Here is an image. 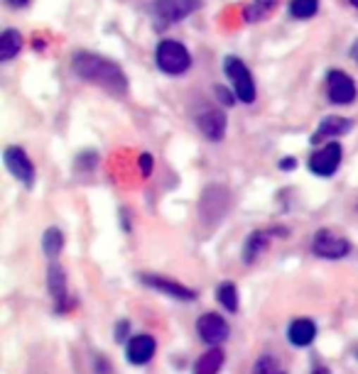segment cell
<instances>
[{
  "instance_id": "obj_25",
  "label": "cell",
  "mask_w": 358,
  "mask_h": 374,
  "mask_svg": "<svg viewBox=\"0 0 358 374\" xmlns=\"http://www.w3.org/2000/svg\"><path fill=\"white\" fill-rule=\"evenodd\" d=\"M214 94H216V98L221 101L223 105H233L236 103V91H228L226 86H214Z\"/></svg>"
},
{
  "instance_id": "obj_28",
  "label": "cell",
  "mask_w": 358,
  "mask_h": 374,
  "mask_svg": "<svg viewBox=\"0 0 358 374\" xmlns=\"http://www.w3.org/2000/svg\"><path fill=\"white\" fill-rule=\"evenodd\" d=\"M280 169H283V172H292V169H297V160H295V157H285V160L280 162Z\"/></svg>"
},
{
  "instance_id": "obj_3",
  "label": "cell",
  "mask_w": 358,
  "mask_h": 374,
  "mask_svg": "<svg viewBox=\"0 0 358 374\" xmlns=\"http://www.w3.org/2000/svg\"><path fill=\"white\" fill-rule=\"evenodd\" d=\"M223 71H226L228 81H231L233 91H236L240 103H253L255 101V81L250 76L248 66L238 59V56H226L223 61Z\"/></svg>"
},
{
  "instance_id": "obj_15",
  "label": "cell",
  "mask_w": 358,
  "mask_h": 374,
  "mask_svg": "<svg viewBox=\"0 0 358 374\" xmlns=\"http://www.w3.org/2000/svg\"><path fill=\"white\" fill-rule=\"evenodd\" d=\"M316 337V325H314V321H309V318H297V321H292L290 323V328H288V340L292 342L295 347H307L311 340Z\"/></svg>"
},
{
  "instance_id": "obj_9",
  "label": "cell",
  "mask_w": 358,
  "mask_h": 374,
  "mask_svg": "<svg viewBox=\"0 0 358 374\" xmlns=\"http://www.w3.org/2000/svg\"><path fill=\"white\" fill-rule=\"evenodd\" d=\"M155 13L162 22H182L184 18L202 8V0H155Z\"/></svg>"
},
{
  "instance_id": "obj_34",
  "label": "cell",
  "mask_w": 358,
  "mask_h": 374,
  "mask_svg": "<svg viewBox=\"0 0 358 374\" xmlns=\"http://www.w3.org/2000/svg\"><path fill=\"white\" fill-rule=\"evenodd\" d=\"M280 374H285V372H280Z\"/></svg>"
},
{
  "instance_id": "obj_13",
  "label": "cell",
  "mask_w": 358,
  "mask_h": 374,
  "mask_svg": "<svg viewBox=\"0 0 358 374\" xmlns=\"http://www.w3.org/2000/svg\"><path fill=\"white\" fill-rule=\"evenodd\" d=\"M354 130V120H349V117H341V115H329L324 117V120L319 122V127H316L314 137H311V142H321V140H334V137H341L346 135V132Z\"/></svg>"
},
{
  "instance_id": "obj_10",
  "label": "cell",
  "mask_w": 358,
  "mask_h": 374,
  "mask_svg": "<svg viewBox=\"0 0 358 374\" xmlns=\"http://www.w3.org/2000/svg\"><path fill=\"white\" fill-rule=\"evenodd\" d=\"M197 330L199 337L209 345H221L223 340L228 337V323L221 318L218 314H204L202 318L197 321Z\"/></svg>"
},
{
  "instance_id": "obj_21",
  "label": "cell",
  "mask_w": 358,
  "mask_h": 374,
  "mask_svg": "<svg viewBox=\"0 0 358 374\" xmlns=\"http://www.w3.org/2000/svg\"><path fill=\"white\" fill-rule=\"evenodd\" d=\"M216 296H218V301H221L223 309L231 311V314H236L238 311V289H236L233 281H223V284L218 286Z\"/></svg>"
},
{
  "instance_id": "obj_27",
  "label": "cell",
  "mask_w": 358,
  "mask_h": 374,
  "mask_svg": "<svg viewBox=\"0 0 358 374\" xmlns=\"http://www.w3.org/2000/svg\"><path fill=\"white\" fill-rule=\"evenodd\" d=\"M128 330H130V323H128V321H121L118 325H116V340H125Z\"/></svg>"
},
{
  "instance_id": "obj_2",
  "label": "cell",
  "mask_w": 358,
  "mask_h": 374,
  "mask_svg": "<svg viewBox=\"0 0 358 374\" xmlns=\"http://www.w3.org/2000/svg\"><path fill=\"white\" fill-rule=\"evenodd\" d=\"M155 61L160 66V71H165L167 76H182L189 71L192 66V54L187 52L182 42L177 39H162L157 44V52H155Z\"/></svg>"
},
{
  "instance_id": "obj_11",
  "label": "cell",
  "mask_w": 358,
  "mask_h": 374,
  "mask_svg": "<svg viewBox=\"0 0 358 374\" xmlns=\"http://www.w3.org/2000/svg\"><path fill=\"white\" fill-rule=\"evenodd\" d=\"M155 352H157V342L152 335H135L125 345V357L130 365H147L155 357Z\"/></svg>"
},
{
  "instance_id": "obj_4",
  "label": "cell",
  "mask_w": 358,
  "mask_h": 374,
  "mask_svg": "<svg viewBox=\"0 0 358 374\" xmlns=\"http://www.w3.org/2000/svg\"><path fill=\"white\" fill-rule=\"evenodd\" d=\"M311 252L316 257H324V259H341L351 252V245L346 238L341 235H334L331 230H319L311 240Z\"/></svg>"
},
{
  "instance_id": "obj_8",
  "label": "cell",
  "mask_w": 358,
  "mask_h": 374,
  "mask_svg": "<svg viewBox=\"0 0 358 374\" xmlns=\"http://www.w3.org/2000/svg\"><path fill=\"white\" fill-rule=\"evenodd\" d=\"M3 162L20 183L32 186L35 183V164L30 162V157L25 155V150H20V147H8L3 155Z\"/></svg>"
},
{
  "instance_id": "obj_6",
  "label": "cell",
  "mask_w": 358,
  "mask_h": 374,
  "mask_svg": "<svg viewBox=\"0 0 358 374\" xmlns=\"http://www.w3.org/2000/svg\"><path fill=\"white\" fill-rule=\"evenodd\" d=\"M341 157H344L341 145L331 140L329 145H324L321 150H316L314 155L309 157V172L316 174V176H331V174H336V169H339Z\"/></svg>"
},
{
  "instance_id": "obj_32",
  "label": "cell",
  "mask_w": 358,
  "mask_h": 374,
  "mask_svg": "<svg viewBox=\"0 0 358 374\" xmlns=\"http://www.w3.org/2000/svg\"><path fill=\"white\" fill-rule=\"evenodd\" d=\"M351 5H354V8H358V0H351Z\"/></svg>"
},
{
  "instance_id": "obj_22",
  "label": "cell",
  "mask_w": 358,
  "mask_h": 374,
  "mask_svg": "<svg viewBox=\"0 0 358 374\" xmlns=\"http://www.w3.org/2000/svg\"><path fill=\"white\" fill-rule=\"evenodd\" d=\"M319 10V0H292L290 3V15L297 20H309Z\"/></svg>"
},
{
  "instance_id": "obj_33",
  "label": "cell",
  "mask_w": 358,
  "mask_h": 374,
  "mask_svg": "<svg viewBox=\"0 0 358 374\" xmlns=\"http://www.w3.org/2000/svg\"><path fill=\"white\" fill-rule=\"evenodd\" d=\"M356 357H358V350H356Z\"/></svg>"
},
{
  "instance_id": "obj_17",
  "label": "cell",
  "mask_w": 358,
  "mask_h": 374,
  "mask_svg": "<svg viewBox=\"0 0 358 374\" xmlns=\"http://www.w3.org/2000/svg\"><path fill=\"white\" fill-rule=\"evenodd\" d=\"M20 49H23V34L18 30L8 27L3 32V37H0V61L15 59L20 54Z\"/></svg>"
},
{
  "instance_id": "obj_24",
  "label": "cell",
  "mask_w": 358,
  "mask_h": 374,
  "mask_svg": "<svg viewBox=\"0 0 358 374\" xmlns=\"http://www.w3.org/2000/svg\"><path fill=\"white\" fill-rule=\"evenodd\" d=\"M280 372H285V370L280 367V362L270 355L260 357V360L255 362V370H253V374H280Z\"/></svg>"
},
{
  "instance_id": "obj_7",
  "label": "cell",
  "mask_w": 358,
  "mask_h": 374,
  "mask_svg": "<svg viewBox=\"0 0 358 374\" xmlns=\"http://www.w3.org/2000/svg\"><path fill=\"white\" fill-rule=\"evenodd\" d=\"M197 127L202 130V135L211 142L223 140L226 135V112L218 110V108L204 105L202 110L197 112Z\"/></svg>"
},
{
  "instance_id": "obj_16",
  "label": "cell",
  "mask_w": 358,
  "mask_h": 374,
  "mask_svg": "<svg viewBox=\"0 0 358 374\" xmlns=\"http://www.w3.org/2000/svg\"><path fill=\"white\" fill-rule=\"evenodd\" d=\"M273 235H275V230H255V233H250L248 240H245V247H243V259H245V262L253 264L255 259L260 257V252H263V250L270 245Z\"/></svg>"
},
{
  "instance_id": "obj_23",
  "label": "cell",
  "mask_w": 358,
  "mask_h": 374,
  "mask_svg": "<svg viewBox=\"0 0 358 374\" xmlns=\"http://www.w3.org/2000/svg\"><path fill=\"white\" fill-rule=\"evenodd\" d=\"M209 196H218V198H223V196H226V191H223V186H206V193H204V196H202V208H204V211H199V213H206L209 211ZM226 203L228 201H221V203H216V201H214V208H218V211H226Z\"/></svg>"
},
{
  "instance_id": "obj_20",
  "label": "cell",
  "mask_w": 358,
  "mask_h": 374,
  "mask_svg": "<svg viewBox=\"0 0 358 374\" xmlns=\"http://www.w3.org/2000/svg\"><path fill=\"white\" fill-rule=\"evenodd\" d=\"M42 250H44V254H47L49 259H54V257H59L61 254V250H64V233H61L59 228H47L44 230V235H42Z\"/></svg>"
},
{
  "instance_id": "obj_29",
  "label": "cell",
  "mask_w": 358,
  "mask_h": 374,
  "mask_svg": "<svg viewBox=\"0 0 358 374\" xmlns=\"http://www.w3.org/2000/svg\"><path fill=\"white\" fill-rule=\"evenodd\" d=\"M5 3H8L10 8H25V5H27L30 0H5Z\"/></svg>"
},
{
  "instance_id": "obj_19",
  "label": "cell",
  "mask_w": 358,
  "mask_h": 374,
  "mask_svg": "<svg viewBox=\"0 0 358 374\" xmlns=\"http://www.w3.org/2000/svg\"><path fill=\"white\" fill-rule=\"evenodd\" d=\"M275 5H278V0H250L243 8L245 22H260V20H265L275 10Z\"/></svg>"
},
{
  "instance_id": "obj_12",
  "label": "cell",
  "mask_w": 358,
  "mask_h": 374,
  "mask_svg": "<svg viewBox=\"0 0 358 374\" xmlns=\"http://www.w3.org/2000/svg\"><path fill=\"white\" fill-rule=\"evenodd\" d=\"M142 284H147V286H150V289L162 291V294L172 296V299H179V301H194V299H197V291L187 289V286H182V284H179V281L165 279V276L142 274Z\"/></svg>"
},
{
  "instance_id": "obj_31",
  "label": "cell",
  "mask_w": 358,
  "mask_h": 374,
  "mask_svg": "<svg viewBox=\"0 0 358 374\" xmlns=\"http://www.w3.org/2000/svg\"><path fill=\"white\" fill-rule=\"evenodd\" d=\"M311 374H329V370H324V367H316V370L311 372Z\"/></svg>"
},
{
  "instance_id": "obj_30",
  "label": "cell",
  "mask_w": 358,
  "mask_h": 374,
  "mask_svg": "<svg viewBox=\"0 0 358 374\" xmlns=\"http://www.w3.org/2000/svg\"><path fill=\"white\" fill-rule=\"evenodd\" d=\"M351 56H354V59L358 61V39L354 42V47H351Z\"/></svg>"
},
{
  "instance_id": "obj_26",
  "label": "cell",
  "mask_w": 358,
  "mask_h": 374,
  "mask_svg": "<svg viewBox=\"0 0 358 374\" xmlns=\"http://www.w3.org/2000/svg\"><path fill=\"white\" fill-rule=\"evenodd\" d=\"M152 164H155V162H152V157L147 155V152H145V155L137 157V167H140L142 176H150V174H152Z\"/></svg>"
},
{
  "instance_id": "obj_1",
  "label": "cell",
  "mask_w": 358,
  "mask_h": 374,
  "mask_svg": "<svg viewBox=\"0 0 358 374\" xmlns=\"http://www.w3.org/2000/svg\"><path fill=\"white\" fill-rule=\"evenodd\" d=\"M71 71L79 79L89 81V84L104 89L106 94L116 96V98H125L128 96V79L123 74L118 64H113L111 59L91 52H76L71 56Z\"/></svg>"
},
{
  "instance_id": "obj_18",
  "label": "cell",
  "mask_w": 358,
  "mask_h": 374,
  "mask_svg": "<svg viewBox=\"0 0 358 374\" xmlns=\"http://www.w3.org/2000/svg\"><path fill=\"white\" fill-rule=\"evenodd\" d=\"M223 367V352L218 347H211L206 350L194 365V374H218Z\"/></svg>"
},
{
  "instance_id": "obj_14",
  "label": "cell",
  "mask_w": 358,
  "mask_h": 374,
  "mask_svg": "<svg viewBox=\"0 0 358 374\" xmlns=\"http://www.w3.org/2000/svg\"><path fill=\"white\" fill-rule=\"evenodd\" d=\"M47 284H49V294H52L54 304H57V311L66 306V271L61 264L52 262L47 271Z\"/></svg>"
},
{
  "instance_id": "obj_5",
  "label": "cell",
  "mask_w": 358,
  "mask_h": 374,
  "mask_svg": "<svg viewBox=\"0 0 358 374\" xmlns=\"http://www.w3.org/2000/svg\"><path fill=\"white\" fill-rule=\"evenodd\" d=\"M326 89H329V101L336 105H349L356 101L358 91L356 84L349 74H344L341 69H331L326 76Z\"/></svg>"
}]
</instances>
